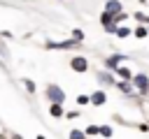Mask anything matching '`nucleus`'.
I'll return each mask as SVG.
<instances>
[{
  "label": "nucleus",
  "instance_id": "f257e3e1",
  "mask_svg": "<svg viewBox=\"0 0 149 139\" xmlns=\"http://www.w3.org/2000/svg\"><path fill=\"white\" fill-rule=\"evenodd\" d=\"M47 97L51 100V104H63L65 102V93H63V88H58V86H47Z\"/></svg>",
  "mask_w": 149,
  "mask_h": 139
},
{
  "label": "nucleus",
  "instance_id": "f03ea898",
  "mask_svg": "<svg viewBox=\"0 0 149 139\" xmlns=\"http://www.w3.org/2000/svg\"><path fill=\"white\" fill-rule=\"evenodd\" d=\"M130 83H133V88H137L142 95L149 93V76H147V74H135V76L130 79Z\"/></svg>",
  "mask_w": 149,
  "mask_h": 139
},
{
  "label": "nucleus",
  "instance_id": "7ed1b4c3",
  "mask_svg": "<svg viewBox=\"0 0 149 139\" xmlns=\"http://www.w3.org/2000/svg\"><path fill=\"white\" fill-rule=\"evenodd\" d=\"M74 46H79V42H74V39H65V42H49V44H47V49H74Z\"/></svg>",
  "mask_w": 149,
  "mask_h": 139
},
{
  "label": "nucleus",
  "instance_id": "20e7f679",
  "mask_svg": "<svg viewBox=\"0 0 149 139\" xmlns=\"http://www.w3.org/2000/svg\"><path fill=\"white\" fill-rule=\"evenodd\" d=\"M105 12H107V14H112V16H119V14H121V2H119V0H107Z\"/></svg>",
  "mask_w": 149,
  "mask_h": 139
},
{
  "label": "nucleus",
  "instance_id": "39448f33",
  "mask_svg": "<svg viewBox=\"0 0 149 139\" xmlns=\"http://www.w3.org/2000/svg\"><path fill=\"white\" fill-rule=\"evenodd\" d=\"M72 70L74 72H86L88 70V63H86V58H81V56H77V58H72Z\"/></svg>",
  "mask_w": 149,
  "mask_h": 139
},
{
  "label": "nucleus",
  "instance_id": "423d86ee",
  "mask_svg": "<svg viewBox=\"0 0 149 139\" xmlns=\"http://www.w3.org/2000/svg\"><path fill=\"white\" fill-rule=\"evenodd\" d=\"M121 60H126V56H121V53H116V56H112V58H107V63H105V67H107V70H116Z\"/></svg>",
  "mask_w": 149,
  "mask_h": 139
},
{
  "label": "nucleus",
  "instance_id": "0eeeda50",
  "mask_svg": "<svg viewBox=\"0 0 149 139\" xmlns=\"http://www.w3.org/2000/svg\"><path fill=\"white\" fill-rule=\"evenodd\" d=\"M105 100H107V95L102 93V90H95L91 97H88V102L91 104H95V107H100V104H105Z\"/></svg>",
  "mask_w": 149,
  "mask_h": 139
},
{
  "label": "nucleus",
  "instance_id": "6e6552de",
  "mask_svg": "<svg viewBox=\"0 0 149 139\" xmlns=\"http://www.w3.org/2000/svg\"><path fill=\"white\" fill-rule=\"evenodd\" d=\"M114 72H116V74H119L123 81H130V79H133V74H130V70H128V67H116Z\"/></svg>",
  "mask_w": 149,
  "mask_h": 139
},
{
  "label": "nucleus",
  "instance_id": "1a4fd4ad",
  "mask_svg": "<svg viewBox=\"0 0 149 139\" xmlns=\"http://www.w3.org/2000/svg\"><path fill=\"white\" fill-rule=\"evenodd\" d=\"M116 86H119V90H121V93H126V95H133V83H130V81H119Z\"/></svg>",
  "mask_w": 149,
  "mask_h": 139
},
{
  "label": "nucleus",
  "instance_id": "9d476101",
  "mask_svg": "<svg viewBox=\"0 0 149 139\" xmlns=\"http://www.w3.org/2000/svg\"><path fill=\"white\" fill-rule=\"evenodd\" d=\"M100 21H102V25H105V28H109V25H116V23H114V16H112V14H107V12H102Z\"/></svg>",
  "mask_w": 149,
  "mask_h": 139
},
{
  "label": "nucleus",
  "instance_id": "9b49d317",
  "mask_svg": "<svg viewBox=\"0 0 149 139\" xmlns=\"http://www.w3.org/2000/svg\"><path fill=\"white\" fill-rule=\"evenodd\" d=\"M49 114L56 116V118H61V116H63V107H61V104H51V107H49Z\"/></svg>",
  "mask_w": 149,
  "mask_h": 139
},
{
  "label": "nucleus",
  "instance_id": "f8f14e48",
  "mask_svg": "<svg viewBox=\"0 0 149 139\" xmlns=\"http://www.w3.org/2000/svg\"><path fill=\"white\" fill-rule=\"evenodd\" d=\"M114 35L123 39V37H128V35H130V28H128V25H121V28H116V32H114Z\"/></svg>",
  "mask_w": 149,
  "mask_h": 139
},
{
  "label": "nucleus",
  "instance_id": "ddd939ff",
  "mask_svg": "<svg viewBox=\"0 0 149 139\" xmlns=\"http://www.w3.org/2000/svg\"><path fill=\"white\" fill-rule=\"evenodd\" d=\"M133 35H135V37H140V39H142V37H147V35H149V32H147V28H144V25H137V28H135V30H133Z\"/></svg>",
  "mask_w": 149,
  "mask_h": 139
},
{
  "label": "nucleus",
  "instance_id": "4468645a",
  "mask_svg": "<svg viewBox=\"0 0 149 139\" xmlns=\"http://www.w3.org/2000/svg\"><path fill=\"white\" fill-rule=\"evenodd\" d=\"M70 139H86V134H84L81 130H72V132H70Z\"/></svg>",
  "mask_w": 149,
  "mask_h": 139
},
{
  "label": "nucleus",
  "instance_id": "2eb2a0df",
  "mask_svg": "<svg viewBox=\"0 0 149 139\" xmlns=\"http://www.w3.org/2000/svg\"><path fill=\"white\" fill-rule=\"evenodd\" d=\"M100 81H102V83H114L112 74H107V72H102V74H100Z\"/></svg>",
  "mask_w": 149,
  "mask_h": 139
},
{
  "label": "nucleus",
  "instance_id": "dca6fc26",
  "mask_svg": "<svg viewBox=\"0 0 149 139\" xmlns=\"http://www.w3.org/2000/svg\"><path fill=\"white\" fill-rule=\"evenodd\" d=\"M98 134H102V137H112V127H109V125H102Z\"/></svg>",
  "mask_w": 149,
  "mask_h": 139
},
{
  "label": "nucleus",
  "instance_id": "f3484780",
  "mask_svg": "<svg viewBox=\"0 0 149 139\" xmlns=\"http://www.w3.org/2000/svg\"><path fill=\"white\" fill-rule=\"evenodd\" d=\"M98 132H100V127H98V125H88L84 134H98Z\"/></svg>",
  "mask_w": 149,
  "mask_h": 139
},
{
  "label": "nucleus",
  "instance_id": "a211bd4d",
  "mask_svg": "<svg viewBox=\"0 0 149 139\" xmlns=\"http://www.w3.org/2000/svg\"><path fill=\"white\" fill-rule=\"evenodd\" d=\"M72 39H74V42H81V39H84V32H81V30H74V32H72Z\"/></svg>",
  "mask_w": 149,
  "mask_h": 139
},
{
  "label": "nucleus",
  "instance_id": "6ab92c4d",
  "mask_svg": "<svg viewBox=\"0 0 149 139\" xmlns=\"http://www.w3.org/2000/svg\"><path fill=\"white\" fill-rule=\"evenodd\" d=\"M77 104H81V107L88 104V95H79V97H77Z\"/></svg>",
  "mask_w": 149,
  "mask_h": 139
},
{
  "label": "nucleus",
  "instance_id": "aec40b11",
  "mask_svg": "<svg viewBox=\"0 0 149 139\" xmlns=\"http://www.w3.org/2000/svg\"><path fill=\"white\" fill-rule=\"evenodd\" d=\"M26 90H28V93H35V83H33V81H26Z\"/></svg>",
  "mask_w": 149,
  "mask_h": 139
},
{
  "label": "nucleus",
  "instance_id": "412c9836",
  "mask_svg": "<svg viewBox=\"0 0 149 139\" xmlns=\"http://www.w3.org/2000/svg\"><path fill=\"white\" fill-rule=\"evenodd\" d=\"M135 19H137V21H147V16H144L142 12H137V14H135Z\"/></svg>",
  "mask_w": 149,
  "mask_h": 139
},
{
  "label": "nucleus",
  "instance_id": "4be33fe9",
  "mask_svg": "<svg viewBox=\"0 0 149 139\" xmlns=\"http://www.w3.org/2000/svg\"><path fill=\"white\" fill-rule=\"evenodd\" d=\"M147 32H149V28H147Z\"/></svg>",
  "mask_w": 149,
  "mask_h": 139
},
{
  "label": "nucleus",
  "instance_id": "5701e85b",
  "mask_svg": "<svg viewBox=\"0 0 149 139\" xmlns=\"http://www.w3.org/2000/svg\"><path fill=\"white\" fill-rule=\"evenodd\" d=\"M147 21H149V16H147Z\"/></svg>",
  "mask_w": 149,
  "mask_h": 139
}]
</instances>
